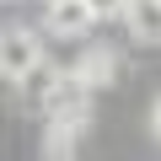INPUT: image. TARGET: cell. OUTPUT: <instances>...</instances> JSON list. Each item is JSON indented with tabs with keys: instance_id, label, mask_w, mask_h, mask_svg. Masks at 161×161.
I'll list each match as a JSON object with an SVG mask.
<instances>
[{
	"instance_id": "cell-1",
	"label": "cell",
	"mask_w": 161,
	"mask_h": 161,
	"mask_svg": "<svg viewBox=\"0 0 161 161\" xmlns=\"http://www.w3.org/2000/svg\"><path fill=\"white\" fill-rule=\"evenodd\" d=\"M43 64V38L32 27H0V80H22Z\"/></svg>"
},
{
	"instance_id": "cell-4",
	"label": "cell",
	"mask_w": 161,
	"mask_h": 161,
	"mask_svg": "<svg viewBox=\"0 0 161 161\" xmlns=\"http://www.w3.org/2000/svg\"><path fill=\"white\" fill-rule=\"evenodd\" d=\"M124 27L140 43H161V0H129L124 6Z\"/></svg>"
},
{
	"instance_id": "cell-6",
	"label": "cell",
	"mask_w": 161,
	"mask_h": 161,
	"mask_svg": "<svg viewBox=\"0 0 161 161\" xmlns=\"http://www.w3.org/2000/svg\"><path fill=\"white\" fill-rule=\"evenodd\" d=\"M86 6H92V16H97V22H108V16H124L129 0H86Z\"/></svg>"
},
{
	"instance_id": "cell-7",
	"label": "cell",
	"mask_w": 161,
	"mask_h": 161,
	"mask_svg": "<svg viewBox=\"0 0 161 161\" xmlns=\"http://www.w3.org/2000/svg\"><path fill=\"white\" fill-rule=\"evenodd\" d=\"M150 124H156V134H161V97H156V113H150Z\"/></svg>"
},
{
	"instance_id": "cell-5",
	"label": "cell",
	"mask_w": 161,
	"mask_h": 161,
	"mask_svg": "<svg viewBox=\"0 0 161 161\" xmlns=\"http://www.w3.org/2000/svg\"><path fill=\"white\" fill-rule=\"evenodd\" d=\"M70 150H75V129L48 118V140H43V156H70Z\"/></svg>"
},
{
	"instance_id": "cell-3",
	"label": "cell",
	"mask_w": 161,
	"mask_h": 161,
	"mask_svg": "<svg viewBox=\"0 0 161 161\" xmlns=\"http://www.w3.org/2000/svg\"><path fill=\"white\" fill-rule=\"evenodd\" d=\"M75 75L86 80L92 92H102V86H113V80H118V54H113V48H102V43H92L86 54L75 59Z\"/></svg>"
},
{
	"instance_id": "cell-2",
	"label": "cell",
	"mask_w": 161,
	"mask_h": 161,
	"mask_svg": "<svg viewBox=\"0 0 161 161\" xmlns=\"http://www.w3.org/2000/svg\"><path fill=\"white\" fill-rule=\"evenodd\" d=\"M43 6H48L43 11V32H54V38H86L97 27L86 0H43Z\"/></svg>"
}]
</instances>
